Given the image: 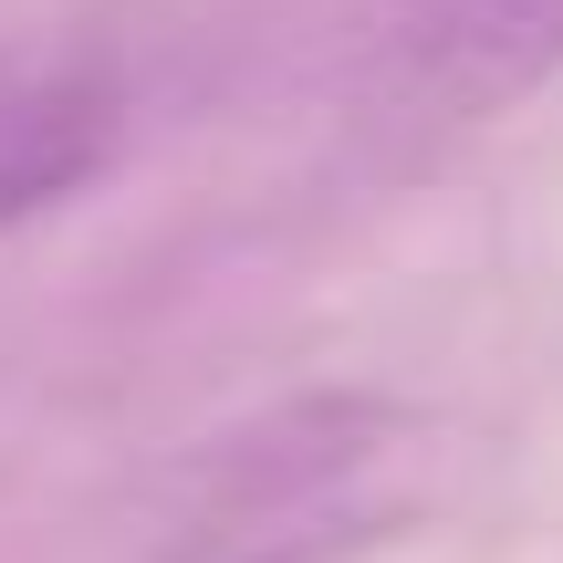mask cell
Returning a JSON list of instances; mask_svg holds the SVG:
<instances>
[{
  "mask_svg": "<svg viewBox=\"0 0 563 563\" xmlns=\"http://www.w3.org/2000/svg\"><path fill=\"white\" fill-rule=\"evenodd\" d=\"M104 157H115V95L95 74L0 84V241L63 209Z\"/></svg>",
  "mask_w": 563,
  "mask_h": 563,
  "instance_id": "cell-3",
  "label": "cell"
},
{
  "mask_svg": "<svg viewBox=\"0 0 563 563\" xmlns=\"http://www.w3.org/2000/svg\"><path fill=\"white\" fill-rule=\"evenodd\" d=\"M449 449L407 397H292L178 470L146 563H355L439 511Z\"/></svg>",
  "mask_w": 563,
  "mask_h": 563,
  "instance_id": "cell-1",
  "label": "cell"
},
{
  "mask_svg": "<svg viewBox=\"0 0 563 563\" xmlns=\"http://www.w3.org/2000/svg\"><path fill=\"white\" fill-rule=\"evenodd\" d=\"M397 74L428 115H490L563 74V0H397Z\"/></svg>",
  "mask_w": 563,
  "mask_h": 563,
  "instance_id": "cell-2",
  "label": "cell"
}]
</instances>
